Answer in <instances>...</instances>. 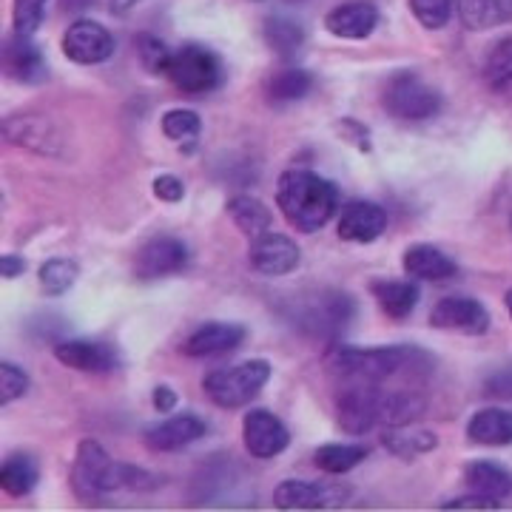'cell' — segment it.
Returning a JSON list of instances; mask_svg holds the SVG:
<instances>
[{
  "label": "cell",
  "instance_id": "obj_1",
  "mask_svg": "<svg viewBox=\"0 0 512 512\" xmlns=\"http://www.w3.org/2000/svg\"><path fill=\"white\" fill-rule=\"evenodd\" d=\"M325 367L336 382L342 379H362L373 384H390L396 379L421 382L433 373V356L413 345H396V348L336 345L325 356Z\"/></svg>",
  "mask_w": 512,
  "mask_h": 512
},
{
  "label": "cell",
  "instance_id": "obj_2",
  "mask_svg": "<svg viewBox=\"0 0 512 512\" xmlns=\"http://www.w3.org/2000/svg\"><path fill=\"white\" fill-rule=\"evenodd\" d=\"M276 205L302 234H316L336 217L339 188L308 168H291L276 183Z\"/></svg>",
  "mask_w": 512,
  "mask_h": 512
},
{
  "label": "cell",
  "instance_id": "obj_3",
  "mask_svg": "<svg viewBox=\"0 0 512 512\" xmlns=\"http://www.w3.org/2000/svg\"><path fill=\"white\" fill-rule=\"evenodd\" d=\"M274 367L265 359H248L242 365L222 367V370H211L205 376V396L211 402L222 407V410H237L251 404L262 393V387L271 382Z\"/></svg>",
  "mask_w": 512,
  "mask_h": 512
},
{
  "label": "cell",
  "instance_id": "obj_4",
  "mask_svg": "<svg viewBox=\"0 0 512 512\" xmlns=\"http://www.w3.org/2000/svg\"><path fill=\"white\" fill-rule=\"evenodd\" d=\"M165 77L185 97H202L222 86V60L202 43H185L171 55Z\"/></svg>",
  "mask_w": 512,
  "mask_h": 512
},
{
  "label": "cell",
  "instance_id": "obj_5",
  "mask_svg": "<svg viewBox=\"0 0 512 512\" xmlns=\"http://www.w3.org/2000/svg\"><path fill=\"white\" fill-rule=\"evenodd\" d=\"M384 384L342 379L336 393V421L348 436H362L382 424Z\"/></svg>",
  "mask_w": 512,
  "mask_h": 512
},
{
  "label": "cell",
  "instance_id": "obj_6",
  "mask_svg": "<svg viewBox=\"0 0 512 512\" xmlns=\"http://www.w3.org/2000/svg\"><path fill=\"white\" fill-rule=\"evenodd\" d=\"M382 103L399 120H430L441 111V94L416 72H396L384 86Z\"/></svg>",
  "mask_w": 512,
  "mask_h": 512
},
{
  "label": "cell",
  "instance_id": "obj_7",
  "mask_svg": "<svg viewBox=\"0 0 512 512\" xmlns=\"http://www.w3.org/2000/svg\"><path fill=\"white\" fill-rule=\"evenodd\" d=\"M114 473H117V461L97 444L86 439L77 444V456L72 467V490L83 501H97L106 493H114Z\"/></svg>",
  "mask_w": 512,
  "mask_h": 512
},
{
  "label": "cell",
  "instance_id": "obj_8",
  "mask_svg": "<svg viewBox=\"0 0 512 512\" xmlns=\"http://www.w3.org/2000/svg\"><path fill=\"white\" fill-rule=\"evenodd\" d=\"M3 137L20 148H29L43 157H60L63 154V134L60 128L43 117V114H12L3 123Z\"/></svg>",
  "mask_w": 512,
  "mask_h": 512
},
{
  "label": "cell",
  "instance_id": "obj_9",
  "mask_svg": "<svg viewBox=\"0 0 512 512\" xmlns=\"http://www.w3.org/2000/svg\"><path fill=\"white\" fill-rule=\"evenodd\" d=\"M63 55L77 66H97L114 55V35L103 23L89 18L74 20L63 35Z\"/></svg>",
  "mask_w": 512,
  "mask_h": 512
},
{
  "label": "cell",
  "instance_id": "obj_10",
  "mask_svg": "<svg viewBox=\"0 0 512 512\" xmlns=\"http://www.w3.org/2000/svg\"><path fill=\"white\" fill-rule=\"evenodd\" d=\"M242 441L254 458H276L288 450L291 433L271 410L256 407V410H248V416L242 421Z\"/></svg>",
  "mask_w": 512,
  "mask_h": 512
},
{
  "label": "cell",
  "instance_id": "obj_11",
  "mask_svg": "<svg viewBox=\"0 0 512 512\" xmlns=\"http://www.w3.org/2000/svg\"><path fill=\"white\" fill-rule=\"evenodd\" d=\"M430 325L439 330H461L481 336L490 330V313L473 296H444L430 311Z\"/></svg>",
  "mask_w": 512,
  "mask_h": 512
},
{
  "label": "cell",
  "instance_id": "obj_12",
  "mask_svg": "<svg viewBox=\"0 0 512 512\" xmlns=\"http://www.w3.org/2000/svg\"><path fill=\"white\" fill-rule=\"evenodd\" d=\"M350 495L345 484H313V481H282L274 490L276 510H325Z\"/></svg>",
  "mask_w": 512,
  "mask_h": 512
},
{
  "label": "cell",
  "instance_id": "obj_13",
  "mask_svg": "<svg viewBox=\"0 0 512 512\" xmlns=\"http://www.w3.org/2000/svg\"><path fill=\"white\" fill-rule=\"evenodd\" d=\"M188 268V248L174 237H157L146 242L137 254L134 271L140 279H163Z\"/></svg>",
  "mask_w": 512,
  "mask_h": 512
},
{
  "label": "cell",
  "instance_id": "obj_14",
  "mask_svg": "<svg viewBox=\"0 0 512 512\" xmlns=\"http://www.w3.org/2000/svg\"><path fill=\"white\" fill-rule=\"evenodd\" d=\"M3 69H6V77L18 83H29V86L49 80V63L43 52L37 49L32 37L18 35V32L3 43Z\"/></svg>",
  "mask_w": 512,
  "mask_h": 512
},
{
  "label": "cell",
  "instance_id": "obj_15",
  "mask_svg": "<svg viewBox=\"0 0 512 512\" xmlns=\"http://www.w3.org/2000/svg\"><path fill=\"white\" fill-rule=\"evenodd\" d=\"M336 231L345 242H376L387 231V211L367 200H353L342 208Z\"/></svg>",
  "mask_w": 512,
  "mask_h": 512
},
{
  "label": "cell",
  "instance_id": "obj_16",
  "mask_svg": "<svg viewBox=\"0 0 512 512\" xmlns=\"http://www.w3.org/2000/svg\"><path fill=\"white\" fill-rule=\"evenodd\" d=\"M55 359L60 365L83 370V373H111L120 365V356L111 345H106V342H86V339L57 342Z\"/></svg>",
  "mask_w": 512,
  "mask_h": 512
},
{
  "label": "cell",
  "instance_id": "obj_17",
  "mask_svg": "<svg viewBox=\"0 0 512 512\" xmlns=\"http://www.w3.org/2000/svg\"><path fill=\"white\" fill-rule=\"evenodd\" d=\"M251 265L262 276H285L299 265V245L285 234H262L251 239Z\"/></svg>",
  "mask_w": 512,
  "mask_h": 512
},
{
  "label": "cell",
  "instance_id": "obj_18",
  "mask_svg": "<svg viewBox=\"0 0 512 512\" xmlns=\"http://www.w3.org/2000/svg\"><path fill=\"white\" fill-rule=\"evenodd\" d=\"M205 436V421L194 413H180L146 430V447L154 453H177Z\"/></svg>",
  "mask_w": 512,
  "mask_h": 512
},
{
  "label": "cell",
  "instance_id": "obj_19",
  "mask_svg": "<svg viewBox=\"0 0 512 512\" xmlns=\"http://www.w3.org/2000/svg\"><path fill=\"white\" fill-rule=\"evenodd\" d=\"M353 313H356V302L350 299V293H316L311 305L302 311V322L313 333H339V328H345L353 319Z\"/></svg>",
  "mask_w": 512,
  "mask_h": 512
},
{
  "label": "cell",
  "instance_id": "obj_20",
  "mask_svg": "<svg viewBox=\"0 0 512 512\" xmlns=\"http://www.w3.org/2000/svg\"><path fill=\"white\" fill-rule=\"evenodd\" d=\"M379 26V9L370 0H348L336 9H330L325 18V29L330 35L345 40H365Z\"/></svg>",
  "mask_w": 512,
  "mask_h": 512
},
{
  "label": "cell",
  "instance_id": "obj_21",
  "mask_svg": "<svg viewBox=\"0 0 512 512\" xmlns=\"http://www.w3.org/2000/svg\"><path fill=\"white\" fill-rule=\"evenodd\" d=\"M245 339V328L242 325H231V322H208L200 330H194L185 339L183 353L191 359H211V356H222L231 353L234 348L242 345Z\"/></svg>",
  "mask_w": 512,
  "mask_h": 512
},
{
  "label": "cell",
  "instance_id": "obj_22",
  "mask_svg": "<svg viewBox=\"0 0 512 512\" xmlns=\"http://www.w3.org/2000/svg\"><path fill=\"white\" fill-rule=\"evenodd\" d=\"M404 274H410L413 279H421V282H444L450 276H456L458 265L450 259V256L439 251L436 245H410L402 256Z\"/></svg>",
  "mask_w": 512,
  "mask_h": 512
},
{
  "label": "cell",
  "instance_id": "obj_23",
  "mask_svg": "<svg viewBox=\"0 0 512 512\" xmlns=\"http://www.w3.org/2000/svg\"><path fill=\"white\" fill-rule=\"evenodd\" d=\"M370 291L376 296L384 316H390L393 322L407 319L413 313V308L419 305L421 296L419 285L402 282V279H376V282H370Z\"/></svg>",
  "mask_w": 512,
  "mask_h": 512
},
{
  "label": "cell",
  "instance_id": "obj_24",
  "mask_svg": "<svg viewBox=\"0 0 512 512\" xmlns=\"http://www.w3.org/2000/svg\"><path fill=\"white\" fill-rule=\"evenodd\" d=\"M467 439L481 447H507L512 444V410L487 407L478 410L467 424Z\"/></svg>",
  "mask_w": 512,
  "mask_h": 512
},
{
  "label": "cell",
  "instance_id": "obj_25",
  "mask_svg": "<svg viewBox=\"0 0 512 512\" xmlns=\"http://www.w3.org/2000/svg\"><path fill=\"white\" fill-rule=\"evenodd\" d=\"M458 18L473 32H487L512 20V0H456Z\"/></svg>",
  "mask_w": 512,
  "mask_h": 512
},
{
  "label": "cell",
  "instance_id": "obj_26",
  "mask_svg": "<svg viewBox=\"0 0 512 512\" xmlns=\"http://www.w3.org/2000/svg\"><path fill=\"white\" fill-rule=\"evenodd\" d=\"M464 478H467V487L478 495H487L495 501H504L512 495V473L493 461H473Z\"/></svg>",
  "mask_w": 512,
  "mask_h": 512
},
{
  "label": "cell",
  "instance_id": "obj_27",
  "mask_svg": "<svg viewBox=\"0 0 512 512\" xmlns=\"http://www.w3.org/2000/svg\"><path fill=\"white\" fill-rule=\"evenodd\" d=\"M313 89V74L308 69H299V66H285L279 72L271 74L265 92L268 100L276 106H285V103H296L302 97H308Z\"/></svg>",
  "mask_w": 512,
  "mask_h": 512
},
{
  "label": "cell",
  "instance_id": "obj_28",
  "mask_svg": "<svg viewBox=\"0 0 512 512\" xmlns=\"http://www.w3.org/2000/svg\"><path fill=\"white\" fill-rule=\"evenodd\" d=\"M228 217L234 220V225H237L245 237L251 239L268 234V228H271V211H268V205L259 202L256 197H248V194H239V197L228 200Z\"/></svg>",
  "mask_w": 512,
  "mask_h": 512
},
{
  "label": "cell",
  "instance_id": "obj_29",
  "mask_svg": "<svg viewBox=\"0 0 512 512\" xmlns=\"http://www.w3.org/2000/svg\"><path fill=\"white\" fill-rule=\"evenodd\" d=\"M40 481V467L32 456L26 453H15L3 461V470H0V487L12 498H23L37 487Z\"/></svg>",
  "mask_w": 512,
  "mask_h": 512
},
{
  "label": "cell",
  "instance_id": "obj_30",
  "mask_svg": "<svg viewBox=\"0 0 512 512\" xmlns=\"http://www.w3.org/2000/svg\"><path fill=\"white\" fill-rule=\"evenodd\" d=\"M382 444L393 456L416 458L430 453L439 439L430 430H413V424H404V427H387V433H382Z\"/></svg>",
  "mask_w": 512,
  "mask_h": 512
},
{
  "label": "cell",
  "instance_id": "obj_31",
  "mask_svg": "<svg viewBox=\"0 0 512 512\" xmlns=\"http://www.w3.org/2000/svg\"><path fill=\"white\" fill-rule=\"evenodd\" d=\"M265 43L271 46V52L282 60H291L299 55V49L305 46V29L291 18H274L265 20Z\"/></svg>",
  "mask_w": 512,
  "mask_h": 512
},
{
  "label": "cell",
  "instance_id": "obj_32",
  "mask_svg": "<svg viewBox=\"0 0 512 512\" xmlns=\"http://www.w3.org/2000/svg\"><path fill=\"white\" fill-rule=\"evenodd\" d=\"M365 458V447H353V444H322L313 453V464L322 473H328V476H345L350 470H356Z\"/></svg>",
  "mask_w": 512,
  "mask_h": 512
},
{
  "label": "cell",
  "instance_id": "obj_33",
  "mask_svg": "<svg viewBox=\"0 0 512 512\" xmlns=\"http://www.w3.org/2000/svg\"><path fill=\"white\" fill-rule=\"evenodd\" d=\"M77 274H80V265L74 259L55 256V259L40 265L37 279H40V288H43L46 296H63L77 282Z\"/></svg>",
  "mask_w": 512,
  "mask_h": 512
},
{
  "label": "cell",
  "instance_id": "obj_34",
  "mask_svg": "<svg viewBox=\"0 0 512 512\" xmlns=\"http://www.w3.org/2000/svg\"><path fill=\"white\" fill-rule=\"evenodd\" d=\"M163 134L171 140V143H180V146H194L200 140L202 120L197 111L191 109H171L163 114Z\"/></svg>",
  "mask_w": 512,
  "mask_h": 512
},
{
  "label": "cell",
  "instance_id": "obj_35",
  "mask_svg": "<svg viewBox=\"0 0 512 512\" xmlns=\"http://www.w3.org/2000/svg\"><path fill=\"white\" fill-rule=\"evenodd\" d=\"M134 43H137V57H140V63H143V69L148 74L168 72V63H171L174 52L165 46V40L148 35V32H140V35L134 37Z\"/></svg>",
  "mask_w": 512,
  "mask_h": 512
},
{
  "label": "cell",
  "instance_id": "obj_36",
  "mask_svg": "<svg viewBox=\"0 0 512 512\" xmlns=\"http://www.w3.org/2000/svg\"><path fill=\"white\" fill-rule=\"evenodd\" d=\"M484 74H487V83L493 89H510L512 86V37L501 40L495 46L490 57H487V66H484Z\"/></svg>",
  "mask_w": 512,
  "mask_h": 512
},
{
  "label": "cell",
  "instance_id": "obj_37",
  "mask_svg": "<svg viewBox=\"0 0 512 512\" xmlns=\"http://www.w3.org/2000/svg\"><path fill=\"white\" fill-rule=\"evenodd\" d=\"M410 3V12L416 15L424 29H444L450 23V15H453V6L456 0H407Z\"/></svg>",
  "mask_w": 512,
  "mask_h": 512
},
{
  "label": "cell",
  "instance_id": "obj_38",
  "mask_svg": "<svg viewBox=\"0 0 512 512\" xmlns=\"http://www.w3.org/2000/svg\"><path fill=\"white\" fill-rule=\"evenodd\" d=\"M29 376H26V370H20L18 365H12V362H3L0 365V404L6 407V404L18 402L26 396V390H29Z\"/></svg>",
  "mask_w": 512,
  "mask_h": 512
},
{
  "label": "cell",
  "instance_id": "obj_39",
  "mask_svg": "<svg viewBox=\"0 0 512 512\" xmlns=\"http://www.w3.org/2000/svg\"><path fill=\"white\" fill-rule=\"evenodd\" d=\"M49 0H15V32L32 37L43 26Z\"/></svg>",
  "mask_w": 512,
  "mask_h": 512
},
{
  "label": "cell",
  "instance_id": "obj_40",
  "mask_svg": "<svg viewBox=\"0 0 512 512\" xmlns=\"http://www.w3.org/2000/svg\"><path fill=\"white\" fill-rule=\"evenodd\" d=\"M484 396L498 402H512V365L498 367L484 379Z\"/></svg>",
  "mask_w": 512,
  "mask_h": 512
},
{
  "label": "cell",
  "instance_id": "obj_41",
  "mask_svg": "<svg viewBox=\"0 0 512 512\" xmlns=\"http://www.w3.org/2000/svg\"><path fill=\"white\" fill-rule=\"evenodd\" d=\"M151 188H154V197L163 202H180L185 197L183 180L174 177V174H160V177L151 183Z\"/></svg>",
  "mask_w": 512,
  "mask_h": 512
},
{
  "label": "cell",
  "instance_id": "obj_42",
  "mask_svg": "<svg viewBox=\"0 0 512 512\" xmlns=\"http://www.w3.org/2000/svg\"><path fill=\"white\" fill-rule=\"evenodd\" d=\"M339 131H342V137L348 140L350 146L370 151V131H367L365 123H359L353 117H345V120H339Z\"/></svg>",
  "mask_w": 512,
  "mask_h": 512
},
{
  "label": "cell",
  "instance_id": "obj_43",
  "mask_svg": "<svg viewBox=\"0 0 512 512\" xmlns=\"http://www.w3.org/2000/svg\"><path fill=\"white\" fill-rule=\"evenodd\" d=\"M498 507H501V501L478 493L464 495V498H453V501L444 504V510H498Z\"/></svg>",
  "mask_w": 512,
  "mask_h": 512
},
{
  "label": "cell",
  "instance_id": "obj_44",
  "mask_svg": "<svg viewBox=\"0 0 512 512\" xmlns=\"http://www.w3.org/2000/svg\"><path fill=\"white\" fill-rule=\"evenodd\" d=\"M177 393L168 387V384H160V387H154V410H160V413H171L174 407H177Z\"/></svg>",
  "mask_w": 512,
  "mask_h": 512
},
{
  "label": "cell",
  "instance_id": "obj_45",
  "mask_svg": "<svg viewBox=\"0 0 512 512\" xmlns=\"http://www.w3.org/2000/svg\"><path fill=\"white\" fill-rule=\"evenodd\" d=\"M23 271H26V259H23V256H3V262H0V274H3V279H15V276H20Z\"/></svg>",
  "mask_w": 512,
  "mask_h": 512
},
{
  "label": "cell",
  "instance_id": "obj_46",
  "mask_svg": "<svg viewBox=\"0 0 512 512\" xmlns=\"http://www.w3.org/2000/svg\"><path fill=\"white\" fill-rule=\"evenodd\" d=\"M97 0H60V9L63 12H69V15H77V12H86V9H92Z\"/></svg>",
  "mask_w": 512,
  "mask_h": 512
},
{
  "label": "cell",
  "instance_id": "obj_47",
  "mask_svg": "<svg viewBox=\"0 0 512 512\" xmlns=\"http://www.w3.org/2000/svg\"><path fill=\"white\" fill-rule=\"evenodd\" d=\"M143 0H109V9L114 12V15H126V12H131L134 6H140Z\"/></svg>",
  "mask_w": 512,
  "mask_h": 512
},
{
  "label": "cell",
  "instance_id": "obj_48",
  "mask_svg": "<svg viewBox=\"0 0 512 512\" xmlns=\"http://www.w3.org/2000/svg\"><path fill=\"white\" fill-rule=\"evenodd\" d=\"M504 302H507V311H510L512 316V291H507V299H504Z\"/></svg>",
  "mask_w": 512,
  "mask_h": 512
}]
</instances>
